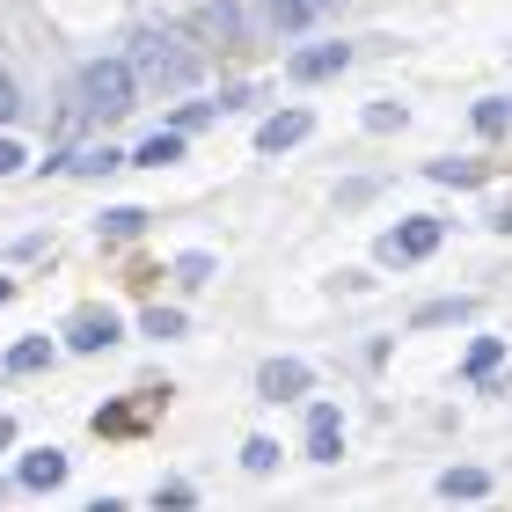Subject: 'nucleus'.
Returning <instances> with one entry per match:
<instances>
[{"label": "nucleus", "instance_id": "6", "mask_svg": "<svg viewBox=\"0 0 512 512\" xmlns=\"http://www.w3.org/2000/svg\"><path fill=\"white\" fill-rule=\"evenodd\" d=\"M308 132H315V118H308V110H278V118H264V125H256V147H264V154H286V147H300Z\"/></svg>", "mask_w": 512, "mask_h": 512}, {"label": "nucleus", "instance_id": "16", "mask_svg": "<svg viewBox=\"0 0 512 512\" xmlns=\"http://www.w3.org/2000/svg\"><path fill=\"white\" fill-rule=\"evenodd\" d=\"M125 154H110V147H81L74 161H66V169H81V176H103V169H118Z\"/></svg>", "mask_w": 512, "mask_h": 512}, {"label": "nucleus", "instance_id": "8", "mask_svg": "<svg viewBox=\"0 0 512 512\" xmlns=\"http://www.w3.org/2000/svg\"><path fill=\"white\" fill-rule=\"evenodd\" d=\"M22 491H59V483H66V454L59 447H37V454H22Z\"/></svg>", "mask_w": 512, "mask_h": 512}, {"label": "nucleus", "instance_id": "12", "mask_svg": "<svg viewBox=\"0 0 512 512\" xmlns=\"http://www.w3.org/2000/svg\"><path fill=\"white\" fill-rule=\"evenodd\" d=\"M37 366H52V337H22L8 352V374H37Z\"/></svg>", "mask_w": 512, "mask_h": 512}, {"label": "nucleus", "instance_id": "24", "mask_svg": "<svg viewBox=\"0 0 512 512\" xmlns=\"http://www.w3.org/2000/svg\"><path fill=\"white\" fill-rule=\"evenodd\" d=\"M22 161H30V154H22V139L0 132V176H22Z\"/></svg>", "mask_w": 512, "mask_h": 512}, {"label": "nucleus", "instance_id": "29", "mask_svg": "<svg viewBox=\"0 0 512 512\" xmlns=\"http://www.w3.org/2000/svg\"><path fill=\"white\" fill-rule=\"evenodd\" d=\"M88 512H125V505H118V498H96V505H88Z\"/></svg>", "mask_w": 512, "mask_h": 512}, {"label": "nucleus", "instance_id": "3", "mask_svg": "<svg viewBox=\"0 0 512 512\" xmlns=\"http://www.w3.org/2000/svg\"><path fill=\"white\" fill-rule=\"evenodd\" d=\"M439 235H447V227L417 213V220L395 227V235H381V256H388V264H417V256H432V249H439Z\"/></svg>", "mask_w": 512, "mask_h": 512}, {"label": "nucleus", "instance_id": "19", "mask_svg": "<svg viewBox=\"0 0 512 512\" xmlns=\"http://www.w3.org/2000/svg\"><path fill=\"white\" fill-rule=\"evenodd\" d=\"M271 461H278V439H249V447H242V469H249V476H264Z\"/></svg>", "mask_w": 512, "mask_h": 512}, {"label": "nucleus", "instance_id": "22", "mask_svg": "<svg viewBox=\"0 0 512 512\" xmlns=\"http://www.w3.org/2000/svg\"><path fill=\"white\" fill-rule=\"evenodd\" d=\"M103 227H110V235H139L147 213H139V205H118V213H103Z\"/></svg>", "mask_w": 512, "mask_h": 512}, {"label": "nucleus", "instance_id": "15", "mask_svg": "<svg viewBox=\"0 0 512 512\" xmlns=\"http://www.w3.org/2000/svg\"><path fill=\"white\" fill-rule=\"evenodd\" d=\"M322 8H330V0H271V15L286 22V30H300V22H315Z\"/></svg>", "mask_w": 512, "mask_h": 512}, {"label": "nucleus", "instance_id": "17", "mask_svg": "<svg viewBox=\"0 0 512 512\" xmlns=\"http://www.w3.org/2000/svg\"><path fill=\"white\" fill-rule=\"evenodd\" d=\"M425 176H432V183H483V169H476V161H432Z\"/></svg>", "mask_w": 512, "mask_h": 512}, {"label": "nucleus", "instance_id": "14", "mask_svg": "<svg viewBox=\"0 0 512 512\" xmlns=\"http://www.w3.org/2000/svg\"><path fill=\"white\" fill-rule=\"evenodd\" d=\"M147 410H154V403H125V410H96V432H132V425H147Z\"/></svg>", "mask_w": 512, "mask_h": 512}, {"label": "nucleus", "instance_id": "20", "mask_svg": "<svg viewBox=\"0 0 512 512\" xmlns=\"http://www.w3.org/2000/svg\"><path fill=\"white\" fill-rule=\"evenodd\" d=\"M22 118V88H15V74L0 66V125H15Z\"/></svg>", "mask_w": 512, "mask_h": 512}, {"label": "nucleus", "instance_id": "18", "mask_svg": "<svg viewBox=\"0 0 512 512\" xmlns=\"http://www.w3.org/2000/svg\"><path fill=\"white\" fill-rule=\"evenodd\" d=\"M403 118H410L403 103H374V110H366V132H403Z\"/></svg>", "mask_w": 512, "mask_h": 512}, {"label": "nucleus", "instance_id": "28", "mask_svg": "<svg viewBox=\"0 0 512 512\" xmlns=\"http://www.w3.org/2000/svg\"><path fill=\"white\" fill-rule=\"evenodd\" d=\"M0 447H15V417H0Z\"/></svg>", "mask_w": 512, "mask_h": 512}, {"label": "nucleus", "instance_id": "25", "mask_svg": "<svg viewBox=\"0 0 512 512\" xmlns=\"http://www.w3.org/2000/svg\"><path fill=\"white\" fill-rule=\"evenodd\" d=\"M176 278H191V286H205V278H213V256H176Z\"/></svg>", "mask_w": 512, "mask_h": 512}, {"label": "nucleus", "instance_id": "9", "mask_svg": "<svg viewBox=\"0 0 512 512\" xmlns=\"http://www.w3.org/2000/svg\"><path fill=\"white\" fill-rule=\"evenodd\" d=\"M308 454H315V461H337V454H344V417H337L330 403L308 417Z\"/></svg>", "mask_w": 512, "mask_h": 512}, {"label": "nucleus", "instance_id": "27", "mask_svg": "<svg viewBox=\"0 0 512 512\" xmlns=\"http://www.w3.org/2000/svg\"><path fill=\"white\" fill-rule=\"evenodd\" d=\"M476 125L483 132H505V103H476Z\"/></svg>", "mask_w": 512, "mask_h": 512}, {"label": "nucleus", "instance_id": "13", "mask_svg": "<svg viewBox=\"0 0 512 512\" xmlns=\"http://www.w3.org/2000/svg\"><path fill=\"white\" fill-rule=\"evenodd\" d=\"M498 359H505V337H476V344H469V381L498 374Z\"/></svg>", "mask_w": 512, "mask_h": 512}, {"label": "nucleus", "instance_id": "7", "mask_svg": "<svg viewBox=\"0 0 512 512\" xmlns=\"http://www.w3.org/2000/svg\"><path fill=\"white\" fill-rule=\"evenodd\" d=\"M344 66H352V44H315V52H293L286 74L293 81H330V74H344Z\"/></svg>", "mask_w": 512, "mask_h": 512}, {"label": "nucleus", "instance_id": "1", "mask_svg": "<svg viewBox=\"0 0 512 512\" xmlns=\"http://www.w3.org/2000/svg\"><path fill=\"white\" fill-rule=\"evenodd\" d=\"M132 81H147V88H191L198 81V52L176 30H139L132 37Z\"/></svg>", "mask_w": 512, "mask_h": 512}, {"label": "nucleus", "instance_id": "10", "mask_svg": "<svg viewBox=\"0 0 512 512\" xmlns=\"http://www.w3.org/2000/svg\"><path fill=\"white\" fill-rule=\"evenodd\" d=\"M139 169H169V161H183V132H154V139H139Z\"/></svg>", "mask_w": 512, "mask_h": 512}, {"label": "nucleus", "instance_id": "2", "mask_svg": "<svg viewBox=\"0 0 512 512\" xmlns=\"http://www.w3.org/2000/svg\"><path fill=\"white\" fill-rule=\"evenodd\" d=\"M74 96H81V110H103V118L110 110H132V66L125 59H88Z\"/></svg>", "mask_w": 512, "mask_h": 512}, {"label": "nucleus", "instance_id": "11", "mask_svg": "<svg viewBox=\"0 0 512 512\" xmlns=\"http://www.w3.org/2000/svg\"><path fill=\"white\" fill-rule=\"evenodd\" d=\"M483 491H491V476H483V469H447V476H439V498H461V505H469V498H483Z\"/></svg>", "mask_w": 512, "mask_h": 512}, {"label": "nucleus", "instance_id": "5", "mask_svg": "<svg viewBox=\"0 0 512 512\" xmlns=\"http://www.w3.org/2000/svg\"><path fill=\"white\" fill-rule=\"evenodd\" d=\"M256 388H264V403H286V395H308L315 374H308V359H271L264 374H256Z\"/></svg>", "mask_w": 512, "mask_h": 512}, {"label": "nucleus", "instance_id": "30", "mask_svg": "<svg viewBox=\"0 0 512 512\" xmlns=\"http://www.w3.org/2000/svg\"><path fill=\"white\" fill-rule=\"evenodd\" d=\"M8 300H15V286H8V278H0V308H8Z\"/></svg>", "mask_w": 512, "mask_h": 512}, {"label": "nucleus", "instance_id": "21", "mask_svg": "<svg viewBox=\"0 0 512 512\" xmlns=\"http://www.w3.org/2000/svg\"><path fill=\"white\" fill-rule=\"evenodd\" d=\"M469 308H476V300H439V308H425V315H417V330H432V322H461Z\"/></svg>", "mask_w": 512, "mask_h": 512}, {"label": "nucleus", "instance_id": "4", "mask_svg": "<svg viewBox=\"0 0 512 512\" xmlns=\"http://www.w3.org/2000/svg\"><path fill=\"white\" fill-rule=\"evenodd\" d=\"M66 344H74V352H110V344H118V315L110 308H81L74 322H66Z\"/></svg>", "mask_w": 512, "mask_h": 512}, {"label": "nucleus", "instance_id": "23", "mask_svg": "<svg viewBox=\"0 0 512 512\" xmlns=\"http://www.w3.org/2000/svg\"><path fill=\"white\" fill-rule=\"evenodd\" d=\"M147 337H183V315L176 308H147Z\"/></svg>", "mask_w": 512, "mask_h": 512}, {"label": "nucleus", "instance_id": "26", "mask_svg": "<svg viewBox=\"0 0 512 512\" xmlns=\"http://www.w3.org/2000/svg\"><path fill=\"white\" fill-rule=\"evenodd\" d=\"M154 505H169V512H183V505H191V483H161V491H154Z\"/></svg>", "mask_w": 512, "mask_h": 512}]
</instances>
